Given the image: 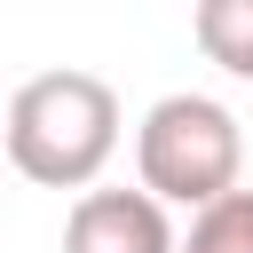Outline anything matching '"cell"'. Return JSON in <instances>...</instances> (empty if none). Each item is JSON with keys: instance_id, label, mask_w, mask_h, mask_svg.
I'll use <instances>...</instances> for the list:
<instances>
[{"instance_id": "1", "label": "cell", "mask_w": 253, "mask_h": 253, "mask_svg": "<svg viewBox=\"0 0 253 253\" xmlns=\"http://www.w3.org/2000/svg\"><path fill=\"white\" fill-rule=\"evenodd\" d=\"M119 150V95L95 71H32L8 95V166L40 190H95Z\"/></svg>"}, {"instance_id": "2", "label": "cell", "mask_w": 253, "mask_h": 253, "mask_svg": "<svg viewBox=\"0 0 253 253\" xmlns=\"http://www.w3.org/2000/svg\"><path fill=\"white\" fill-rule=\"evenodd\" d=\"M134 174L166 198V206H213L221 190H237L245 174V126L229 103L213 95H158L134 126Z\"/></svg>"}, {"instance_id": "3", "label": "cell", "mask_w": 253, "mask_h": 253, "mask_svg": "<svg viewBox=\"0 0 253 253\" xmlns=\"http://www.w3.org/2000/svg\"><path fill=\"white\" fill-rule=\"evenodd\" d=\"M63 253H182L166 198L150 182L134 190H79L63 213Z\"/></svg>"}, {"instance_id": "4", "label": "cell", "mask_w": 253, "mask_h": 253, "mask_svg": "<svg viewBox=\"0 0 253 253\" xmlns=\"http://www.w3.org/2000/svg\"><path fill=\"white\" fill-rule=\"evenodd\" d=\"M190 32H198V55H206L213 71L253 79V0H198Z\"/></svg>"}, {"instance_id": "5", "label": "cell", "mask_w": 253, "mask_h": 253, "mask_svg": "<svg viewBox=\"0 0 253 253\" xmlns=\"http://www.w3.org/2000/svg\"><path fill=\"white\" fill-rule=\"evenodd\" d=\"M182 253H253V190H221L213 206H198Z\"/></svg>"}]
</instances>
